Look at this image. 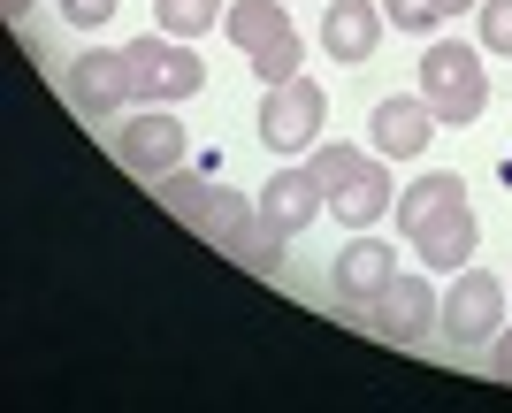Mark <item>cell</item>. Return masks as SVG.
<instances>
[{
	"label": "cell",
	"instance_id": "1",
	"mask_svg": "<svg viewBox=\"0 0 512 413\" xmlns=\"http://www.w3.org/2000/svg\"><path fill=\"white\" fill-rule=\"evenodd\" d=\"M161 207H169L192 238H207L214 253H230V261H245V268H276L283 261V230H268L260 222V192L245 199V192H230L222 184V161H207V169H169L161 184H146Z\"/></svg>",
	"mask_w": 512,
	"mask_h": 413
},
{
	"label": "cell",
	"instance_id": "2",
	"mask_svg": "<svg viewBox=\"0 0 512 413\" xmlns=\"http://www.w3.org/2000/svg\"><path fill=\"white\" fill-rule=\"evenodd\" d=\"M390 215H398V238H406L428 268H444V276H451V268H467L474 245H482V222H474V199H467V184H459V169L413 176Z\"/></svg>",
	"mask_w": 512,
	"mask_h": 413
},
{
	"label": "cell",
	"instance_id": "3",
	"mask_svg": "<svg viewBox=\"0 0 512 413\" xmlns=\"http://www.w3.org/2000/svg\"><path fill=\"white\" fill-rule=\"evenodd\" d=\"M421 100L436 108V123H482L490 108V77H482V39H428L421 46Z\"/></svg>",
	"mask_w": 512,
	"mask_h": 413
},
{
	"label": "cell",
	"instance_id": "4",
	"mask_svg": "<svg viewBox=\"0 0 512 413\" xmlns=\"http://www.w3.org/2000/svg\"><path fill=\"white\" fill-rule=\"evenodd\" d=\"M107 153H115V169L138 176V184H161L169 169H184V153H192V131L176 123V108H138L107 131Z\"/></svg>",
	"mask_w": 512,
	"mask_h": 413
},
{
	"label": "cell",
	"instance_id": "5",
	"mask_svg": "<svg viewBox=\"0 0 512 413\" xmlns=\"http://www.w3.org/2000/svg\"><path fill=\"white\" fill-rule=\"evenodd\" d=\"M130 85L146 108H176V100H192L207 92V62L192 54V39H169V31H146V39H130Z\"/></svg>",
	"mask_w": 512,
	"mask_h": 413
},
{
	"label": "cell",
	"instance_id": "6",
	"mask_svg": "<svg viewBox=\"0 0 512 413\" xmlns=\"http://www.w3.org/2000/svg\"><path fill=\"white\" fill-rule=\"evenodd\" d=\"M69 108L85 115V123H100V131H115V123L138 108V85H130V54L123 46H85V54L69 62Z\"/></svg>",
	"mask_w": 512,
	"mask_h": 413
},
{
	"label": "cell",
	"instance_id": "7",
	"mask_svg": "<svg viewBox=\"0 0 512 413\" xmlns=\"http://www.w3.org/2000/svg\"><path fill=\"white\" fill-rule=\"evenodd\" d=\"M505 299H512L505 276H490V268H451V291H444L436 329H444L459 352H474V345H490L497 329H505Z\"/></svg>",
	"mask_w": 512,
	"mask_h": 413
},
{
	"label": "cell",
	"instance_id": "8",
	"mask_svg": "<svg viewBox=\"0 0 512 413\" xmlns=\"http://www.w3.org/2000/svg\"><path fill=\"white\" fill-rule=\"evenodd\" d=\"M321 123H329V92H321L306 69L291 77V85L260 92V146H268V153H314Z\"/></svg>",
	"mask_w": 512,
	"mask_h": 413
},
{
	"label": "cell",
	"instance_id": "9",
	"mask_svg": "<svg viewBox=\"0 0 512 413\" xmlns=\"http://www.w3.org/2000/svg\"><path fill=\"white\" fill-rule=\"evenodd\" d=\"M390 283H398V245H383V238H352L337 253V268H329V291H337V314L344 322H360L367 329V314H375V299H383Z\"/></svg>",
	"mask_w": 512,
	"mask_h": 413
},
{
	"label": "cell",
	"instance_id": "10",
	"mask_svg": "<svg viewBox=\"0 0 512 413\" xmlns=\"http://www.w3.org/2000/svg\"><path fill=\"white\" fill-rule=\"evenodd\" d=\"M436 314H444V291H436V283L413 268V276H398L383 299H375L367 329H375V337H390V345H421L428 329H436Z\"/></svg>",
	"mask_w": 512,
	"mask_h": 413
},
{
	"label": "cell",
	"instance_id": "11",
	"mask_svg": "<svg viewBox=\"0 0 512 413\" xmlns=\"http://www.w3.org/2000/svg\"><path fill=\"white\" fill-rule=\"evenodd\" d=\"M329 16H321V54L329 62H375V46H383L390 16L383 0H321Z\"/></svg>",
	"mask_w": 512,
	"mask_h": 413
},
{
	"label": "cell",
	"instance_id": "12",
	"mask_svg": "<svg viewBox=\"0 0 512 413\" xmlns=\"http://www.w3.org/2000/svg\"><path fill=\"white\" fill-rule=\"evenodd\" d=\"M321 207H329V192L314 184V169H306V161H299V169H276L268 184H260V222H268V230H283V238H299Z\"/></svg>",
	"mask_w": 512,
	"mask_h": 413
},
{
	"label": "cell",
	"instance_id": "13",
	"mask_svg": "<svg viewBox=\"0 0 512 413\" xmlns=\"http://www.w3.org/2000/svg\"><path fill=\"white\" fill-rule=\"evenodd\" d=\"M428 131H436V108H428L421 92H398V100H375V115H367V138H375V153L383 161H413V153L428 146Z\"/></svg>",
	"mask_w": 512,
	"mask_h": 413
},
{
	"label": "cell",
	"instance_id": "14",
	"mask_svg": "<svg viewBox=\"0 0 512 413\" xmlns=\"http://www.w3.org/2000/svg\"><path fill=\"white\" fill-rule=\"evenodd\" d=\"M390 207H398V176H390L383 161H375V153H367V161H360V176H352V184H344V192L329 199V215H337L344 230H375V222H383Z\"/></svg>",
	"mask_w": 512,
	"mask_h": 413
},
{
	"label": "cell",
	"instance_id": "15",
	"mask_svg": "<svg viewBox=\"0 0 512 413\" xmlns=\"http://www.w3.org/2000/svg\"><path fill=\"white\" fill-rule=\"evenodd\" d=\"M291 0H230V16H222V39L237 46V54H260V46H276L283 31H291V16H283Z\"/></svg>",
	"mask_w": 512,
	"mask_h": 413
},
{
	"label": "cell",
	"instance_id": "16",
	"mask_svg": "<svg viewBox=\"0 0 512 413\" xmlns=\"http://www.w3.org/2000/svg\"><path fill=\"white\" fill-rule=\"evenodd\" d=\"M222 16H230V0H153V31H169V39H199Z\"/></svg>",
	"mask_w": 512,
	"mask_h": 413
},
{
	"label": "cell",
	"instance_id": "17",
	"mask_svg": "<svg viewBox=\"0 0 512 413\" xmlns=\"http://www.w3.org/2000/svg\"><path fill=\"white\" fill-rule=\"evenodd\" d=\"M360 161H367V153H360V146H344V138H321V146L306 153V169H314V184H321L329 199H337L344 184L360 176Z\"/></svg>",
	"mask_w": 512,
	"mask_h": 413
},
{
	"label": "cell",
	"instance_id": "18",
	"mask_svg": "<svg viewBox=\"0 0 512 413\" xmlns=\"http://www.w3.org/2000/svg\"><path fill=\"white\" fill-rule=\"evenodd\" d=\"M245 62H253L260 85H291V77L306 69V39H299V31H283L276 46H260V54H245Z\"/></svg>",
	"mask_w": 512,
	"mask_h": 413
},
{
	"label": "cell",
	"instance_id": "19",
	"mask_svg": "<svg viewBox=\"0 0 512 413\" xmlns=\"http://www.w3.org/2000/svg\"><path fill=\"white\" fill-rule=\"evenodd\" d=\"M482 54H512V0H482Z\"/></svg>",
	"mask_w": 512,
	"mask_h": 413
},
{
	"label": "cell",
	"instance_id": "20",
	"mask_svg": "<svg viewBox=\"0 0 512 413\" xmlns=\"http://www.w3.org/2000/svg\"><path fill=\"white\" fill-rule=\"evenodd\" d=\"M383 16L398 23V31H436L444 8H436V0H383Z\"/></svg>",
	"mask_w": 512,
	"mask_h": 413
},
{
	"label": "cell",
	"instance_id": "21",
	"mask_svg": "<svg viewBox=\"0 0 512 413\" xmlns=\"http://www.w3.org/2000/svg\"><path fill=\"white\" fill-rule=\"evenodd\" d=\"M115 8H123V0H62V16L77 23V31H100V23H115Z\"/></svg>",
	"mask_w": 512,
	"mask_h": 413
},
{
	"label": "cell",
	"instance_id": "22",
	"mask_svg": "<svg viewBox=\"0 0 512 413\" xmlns=\"http://www.w3.org/2000/svg\"><path fill=\"white\" fill-rule=\"evenodd\" d=\"M490 375H497V383H512V322L490 337Z\"/></svg>",
	"mask_w": 512,
	"mask_h": 413
},
{
	"label": "cell",
	"instance_id": "23",
	"mask_svg": "<svg viewBox=\"0 0 512 413\" xmlns=\"http://www.w3.org/2000/svg\"><path fill=\"white\" fill-rule=\"evenodd\" d=\"M436 8H444V16H467V8H482V0H436Z\"/></svg>",
	"mask_w": 512,
	"mask_h": 413
},
{
	"label": "cell",
	"instance_id": "24",
	"mask_svg": "<svg viewBox=\"0 0 512 413\" xmlns=\"http://www.w3.org/2000/svg\"><path fill=\"white\" fill-rule=\"evenodd\" d=\"M8 16H31V0H8Z\"/></svg>",
	"mask_w": 512,
	"mask_h": 413
},
{
	"label": "cell",
	"instance_id": "25",
	"mask_svg": "<svg viewBox=\"0 0 512 413\" xmlns=\"http://www.w3.org/2000/svg\"><path fill=\"white\" fill-rule=\"evenodd\" d=\"M505 283H512V276H505Z\"/></svg>",
	"mask_w": 512,
	"mask_h": 413
}]
</instances>
